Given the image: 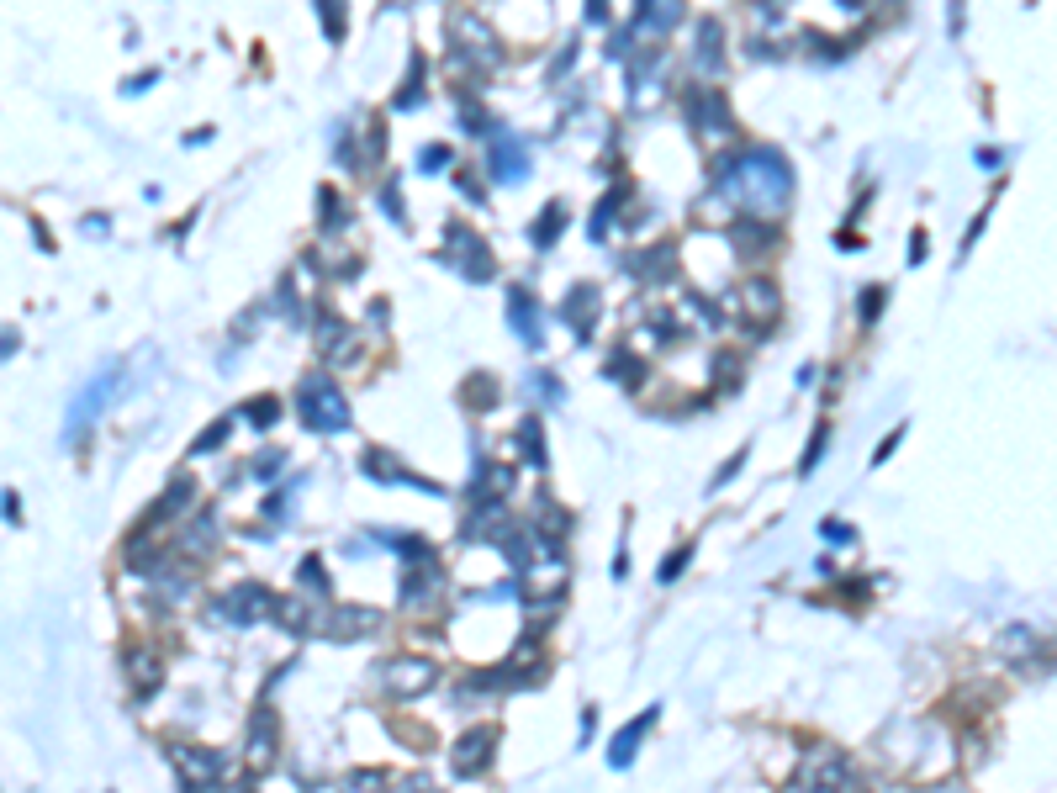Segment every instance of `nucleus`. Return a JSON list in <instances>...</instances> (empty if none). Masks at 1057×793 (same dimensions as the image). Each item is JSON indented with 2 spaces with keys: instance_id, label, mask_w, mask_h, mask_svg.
Returning <instances> with one entry per match:
<instances>
[{
  "instance_id": "obj_5",
  "label": "nucleus",
  "mask_w": 1057,
  "mask_h": 793,
  "mask_svg": "<svg viewBox=\"0 0 1057 793\" xmlns=\"http://www.w3.org/2000/svg\"><path fill=\"white\" fill-rule=\"evenodd\" d=\"M799 788L804 793H862L857 783V772H851V762L841 751H820L814 762L799 772Z\"/></svg>"
},
{
  "instance_id": "obj_16",
  "label": "nucleus",
  "mask_w": 1057,
  "mask_h": 793,
  "mask_svg": "<svg viewBox=\"0 0 1057 793\" xmlns=\"http://www.w3.org/2000/svg\"><path fill=\"white\" fill-rule=\"evenodd\" d=\"M127 677H133V688L148 698L164 682V661L159 656H148V651H127Z\"/></svg>"
},
{
  "instance_id": "obj_15",
  "label": "nucleus",
  "mask_w": 1057,
  "mask_h": 793,
  "mask_svg": "<svg viewBox=\"0 0 1057 793\" xmlns=\"http://www.w3.org/2000/svg\"><path fill=\"white\" fill-rule=\"evenodd\" d=\"M360 630H376V614H365V608H333V619L323 624V635L328 640H349V635H360Z\"/></svg>"
},
{
  "instance_id": "obj_28",
  "label": "nucleus",
  "mask_w": 1057,
  "mask_h": 793,
  "mask_svg": "<svg viewBox=\"0 0 1057 793\" xmlns=\"http://www.w3.org/2000/svg\"><path fill=\"white\" fill-rule=\"evenodd\" d=\"M466 392H476V397H466V402H471V408H492V402H497V381H492V376H487V381H481V376H476V381L466 386Z\"/></svg>"
},
{
  "instance_id": "obj_29",
  "label": "nucleus",
  "mask_w": 1057,
  "mask_h": 793,
  "mask_svg": "<svg viewBox=\"0 0 1057 793\" xmlns=\"http://www.w3.org/2000/svg\"><path fill=\"white\" fill-rule=\"evenodd\" d=\"M323 22H328V38L339 43L344 38V0H323Z\"/></svg>"
},
{
  "instance_id": "obj_18",
  "label": "nucleus",
  "mask_w": 1057,
  "mask_h": 793,
  "mask_svg": "<svg viewBox=\"0 0 1057 793\" xmlns=\"http://www.w3.org/2000/svg\"><path fill=\"white\" fill-rule=\"evenodd\" d=\"M492 170H497V180H518L529 170V159L518 154V143H492Z\"/></svg>"
},
{
  "instance_id": "obj_23",
  "label": "nucleus",
  "mask_w": 1057,
  "mask_h": 793,
  "mask_svg": "<svg viewBox=\"0 0 1057 793\" xmlns=\"http://www.w3.org/2000/svg\"><path fill=\"white\" fill-rule=\"evenodd\" d=\"M244 418L254 423V429H270V423L281 418V402H275V397H259V402H249V408H244Z\"/></svg>"
},
{
  "instance_id": "obj_24",
  "label": "nucleus",
  "mask_w": 1057,
  "mask_h": 793,
  "mask_svg": "<svg viewBox=\"0 0 1057 793\" xmlns=\"http://www.w3.org/2000/svg\"><path fill=\"white\" fill-rule=\"evenodd\" d=\"M302 587H307V593H318V598H328V571H323L318 556L302 561Z\"/></svg>"
},
{
  "instance_id": "obj_17",
  "label": "nucleus",
  "mask_w": 1057,
  "mask_h": 793,
  "mask_svg": "<svg viewBox=\"0 0 1057 793\" xmlns=\"http://www.w3.org/2000/svg\"><path fill=\"white\" fill-rule=\"evenodd\" d=\"M270 619L281 624V630H291V635H307L312 630V614L296 598H275V608H270Z\"/></svg>"
},
{
  "instance_id": "obj_14",
  "label": "nucleus",
  "mask_w": 1057,
  "mask_h": 793,
  "mask_svg": "<svg viewBox=\"0 0 1057 793\" xmlns=\"http://www.w3.org/2000/svg\"><path fill=\"white\" fill-rule=\"evenodd\" d=\"M111 392H117V371H111V376H101V381L90 386V392H85V397H80V402H74V408H69V423H74V429H80V423H90V418H96V413L106 408V402H111Z\"/></svg>"
},
{
  "instance_id": "obj_2",
  "label": "nucleus",
  "mask_w": 1057,
  "mask_h": 793,
  "mask_svg": "<svg viewBox=\"0 0 1057 793\" xmlns=\"http://www.w3.org/2000/svg\"><path fill=\"white\" fill-rule=\"evenodd\" d=\"M296 408H302V423H307V429H318V434L349 429V397H344L328 376H307L302 392H296Z\"/></svg>"
},
{
  "instance_id": "obj_8",
  "label": "nucleus",
  "mask_w": 1057,
  "mask_h": 793,
  "mask_svg": "<svg viewBox=\"0 0 1057 793\" xmlns=\"http://www.w3.org/2000/svg\"><path fill=\"white\" fill-rule=\"evenodd\" d=\"M444 593V566L434 556H418L413 566L402 571V603L407 608H429Z\"/></svg>"
},
{
  "instance_id": "obj_4",
  "label": "nucleus",
  "mask_w": 1057,
  "mask_h": 793,
  "mask_svg": "<svg viewBox=\"0 0 1057 793\" xmlns=\"http://www.w3.org/2000/svg\"><path fill=\"white\" fill-rule=\"evenodd\" d=\"M175 762L185 772V793H222L228 783V756L207 746H175Z\"/></svg>"
},
{
  "instance_id": "obj_36",
  "label": "nucleus",
  "mask_w": 1057,
  "mask_h": 793,
  "mask_svg": "<svg viewBox=\"0 0 1057 793\" xmlns=\"http://www.w3.org/2000/svg\"><path fill=\"white\" fill-rule=\"evenodd\" d=\"M418 164H423V170H439V164H450V149H429Z\"/></svg>"
},
{
  "instance_id": "obj_35",
  "label": "nucleus",
  "mask_w": 1057,
  "mask_h": 793,
  "mask_svg": "<svg viewBox=\"0 0 1057 793\" xmlns=\"http://www.w3.org/2000/svg\"><path fill=\"white\" fill-rule=\"evenodd\" d=\"M740 460H746V450H740V455H730V460H725V466H719V476H714V487H725V482H730V476L740 471Z\"/></svg>"
},
{
  "instance_id": "obj_7",
  "label": "nucleus",
  "mask_w": 1057,
  "mask_h": 793,
  "mask_svg": "<svg viewBox=\"0 0 1057 793\" xmlns=\"http://www.w3.org/2000/svg\"><path fill=\"white\" fill-rule=\"evenodd\" d=\"M275 751H281V725H275L270 704H259L254 719H249V772L254 778L275 767Z\"/></svg>"
},
{
  "instance_id": "obj_30",
  "label": "nucleus",
  "mask_w": 1057,
  "mask_h": 793,
  "mask_svg": "<svg viewBox=\"0 0 1057 793\" xmlns=\"http://www.w3.org/2000/svg\"><path fill=\"white\" fill-rule=\"evenodd\" d=\"M555 223H561V201H550V207H545L540 228H534V244H550V238H555Z\"/></svg>"
},
{
  "instance_id": "obj_31",
  "label": "nucleus",
  "mask_w": 1057,
  "mask_h": 793,
  "mask_svg": "<svg viewBox=\"0 0 1057 793\" xmlns=\"http://www.w3.org/2000/svg\"><path fill=\"white\" fill-rule=\"evenodd\" d=\"M688 556H693V545H677L672 556H666V566H661V582H672V577H682V566H688Z\"/></svg>"
},
{
  "instance_id": "obj_22",
  "label": "nucleus",
  "mask_w": 1057,
  "mask_h": 793,
  "mask_svg": "<svg viewBox=\"0 0 1057 793\" xmlns=\"http://www.w3.org/2000/svg\"><path fill=\"white\" fill-rule=\"evenodd\" d=\"M540 439H545V434H540V423H534V418L524 423V429H518V445H524V455L545 471V445H540Z\"/></svg>"
},
{
  "instance_id": "obj_11",
  "label": "nucleus",
  "mask_w": 1057,
  "mask_h": 793,
  "mask_svg": "<svg viewBox=\"0 0 1057 793\" xmlns=\"http://www.w3.org/2000/svg\"><path fill=\"white\" fill-rule=\"evenodd\" d=\"M598 307H603L598 286H587V281H582V286H571V291H566V312H561V318L571 323V334H577V339H592V323H598Z\"/></svg>"
},
{
  "instance_id": "obj_20",
  "label": "nucleus",
  "mask_w": 1057,
  "mask_h": 793,
  "mask_svg": "<svg viewBox=\"0 0 1057 793\" xmlns=\"http://www.w3.org/2000/svg\"><path fill=\"white\" fill-rule=\"evenodd\" d=\"M693 122L698 127H730V112H725V101H719V96H698Z\"/></svg>"
},
{
  "instance_id": "obj_6",
  "label": "nucleus",
  "mask_w": 1057,
  "mask_h": 793,
  "mask_svg": "<svg viewBox=\"0 0 1057 793\" xmlns=\"http://www.w3.org/2000/svg\"><path fill=\"white\" fill-rule=\"evenodd\" d=\"M492 751H497V730H492V725L466 730V735H460V741L450 746V767H455V778H476V772L492 762Z\"/></svg>"
},
{
  "instance_id": "obj_27",
  "label": "nucleus",
  "mask_w": 1057,
  "mask_h": 793,
  "mask_svg": "<svg viewBox=\"0 0 1057 793\" xmlns=\"http://www.w3.org/2000/svg\"><path fill=\"white\" fill-rule=\"evenodd\" d=\"M228 429H233V418H217V423H212V429H207V434H201V439H196V455H207V450H217V445H222V439H228Z\"/></svg>"
},
{
  "instance_id": "obj_33",
  "label": "nucleus",
  "mask_w": 1057,
  "mask_h": 793,
  "mask_svg": "<svg viewBox=\"0 0 1057 793\" xmlns=\"http://www.w3.org/2000/svg\"><path fill=\"white\" fill-rule=\"evenodd\" d=\"M397 793H439V783H429L423 772H413V778H402V788Z\"/></svg>"
},
{
  "instance_id": "obj_3",
  "label": "nucleus",
  "mask_w": 1057,
  "mask_h": 793,
  "mask_svg": "<svg viewBox=\"0 0 1057 793\" xmlns=\"http://www.w3.org/2000/svg\"><path fill=\"white\" fill-rule=\"evenodd\" d=\"M381 682H386L392 698H423V693L439 688V661H429V656H392L381 667Z\"/></svg>"
},
{
  "instance_id": "obj_1",
  "label": "nucleus",
  "mask_w": 1057,
  "mask_h": 793,
  "mask_svg": "<svg viewBox=\"0 0 1057 793\" xmlns=\"http://www.w3.org/2000/svg\"><path fill=\"white\" fill-rule=\"evenodd\" d=\"M719 196L735 201L740 212H756V217H772L788 207L793 196V170L772 149H746L725 164V175H719Z\"/></svg>"
},
{
  "instance_id": "obj_34",
  "label": "nucleus",
  "mask_w": 1057,
  "mask_h": 793,
  "mask_svg": "<svg viewBox=\"0 0 1057 793\" xmlns=\"http://www.w3.org/2000/svg\"><path fill=\"white\" fill-rule=\"evenodd\" d=\"M820 534H825V540H836V545H846V540H851V529H846L841 519H825V524H820Z\"/></svg>"
},
{
  "instance_id": "obj_25",
  "label": "nucleus",
  "mask_w": 1057,
  "mask_h": 793,
  "mask_svg": "<svg viewBox=\"0 0 1057 793\" xmlns=\"http://www.w3.org/2000/svg\"><path fill=\"white\" fill-rule=\"evenodd\" d=\"M381 788H386V778H381V772H349L339 793H381Z\"/></svg>"
},
{
  "instance_id": "obj_9",
  "label": "nucleus",
  "mask_w": 1057,
  "mask_h": 793,
  "mask_svg": "<svg viewBox=\"0 0 1057 793\" xmlns=\"http://www.w3.org/2000/svg\"><path fill=\"white\" fill-rule=\"evenodd\" d=\"M275 608V593L265 582H238L228 598H222V619H233V624H254V619H265Z\"/></svg>"
},
{
  "instance_id": "obj_19",
  "label": "nucleus",
  "mask_w": 1057,
  "mask_h": 793,
  "mask_svg": "<svg viewBox=\"0 0 1057 793\" xmlns=\"http://www.w3.org/2000/svg\"><path fill=\"white\" fill-rule=\"evenodd\" d=\"M513 328L540 349V318H534V297H524V291H513Z\"/></svg>"
},
{
  "instance_id": "obj_32",
  "label": "nucleus",
  "mask_w": 1057,
  "mask_h": 793,
  "mask_svg": "<svg viewBox=\"0 0 1057 793\" xmlns=\"http://www.w3.org/2000/svg\"><path fill=\"white\" fill-rule=\"evenodd\" d=\"M888 302V291L883 286H873V291H862V323H873L878 318V307Z\"/></svg>"
},
{
  "instance_id": "obj_26",
  "label": "nucleus",
  "mask_w": 1057,
  "mask_h": 793,
  "mask_svg": "<svg viewBox=\"0 0 1057 793\" xmlns=\"http://www.w3.org/2000/svg\"><path fill=\"white\" fill-rule=\"evenodd\" d=\"M825 445H830V429H825V423H820V429H814V439H809V450H804V466H799L804 476H809L814 466H820V455H825Z\"/></svg>"
},
{
  "instance_id": "obj_12",
  "label": "nucleus",
  "mask_w": 1057,
  "mask_h": 793,
  "mask_svg": "<svg viewBox=\"0 0 1057 793\" xmlns=\"http://www.w3.org/2000/svg\"><path fill=\"white\" fill-rule=\"evenodd\" d=\"M656 714H661V709H645V714H635V719H629V725L614 735V746H608V767H629V762H635V751H640V741H645V730L656 725Z\"/></svg>"
},
{
  "instance_id": "obj_10",
  "label": "nucleus",
  "mask_w": 1057,
  "mask_h": 793,
  "mask_svg": "<svg viewBox=\"0 0 1057 793\" xmlns=\"http://www.w3.org/2000/svg\"><path fill=\"white\" fill-rule=\"evenodd\" d=\"M191 503H196V476H175V482H170V492H164L159 503L143 513V529H138V534H154L164 519H180V513L191 508Z\"/></svg>"
},
{
  "instance_id": "obj_21",
  "label": "nucleus",
  "mask_w": 1057,
  "mask_h": 793,
  "mask_svg": "<svg viewBox=\"0 0 1057 793\" xmlns=\"http://www.w3.org/2000/svg\"><path fill=\"white\" fill-rule=\"evenodd\" d=\"M640 16H645V22H656V27H672L677 16H682V0H640Z\"/></svg>"
},
{
  "instance_id": "obj_13",
  "label": "nucleus",
  "mask_w": 1057,
  "mask_h": 793,
  "mask_svg": "<svg viewBox=\"0 0 1057 793\" xmlns=\"http://www.w3.org/2000/svg\"><path fill=\"white\" fill-rule=\"evenodd\" d=\"M735 302L756 318V328H767V323L777 318V312H783V297L772 291V281H746V286L735 291Z\"/></svg>"
}]
</instances>
